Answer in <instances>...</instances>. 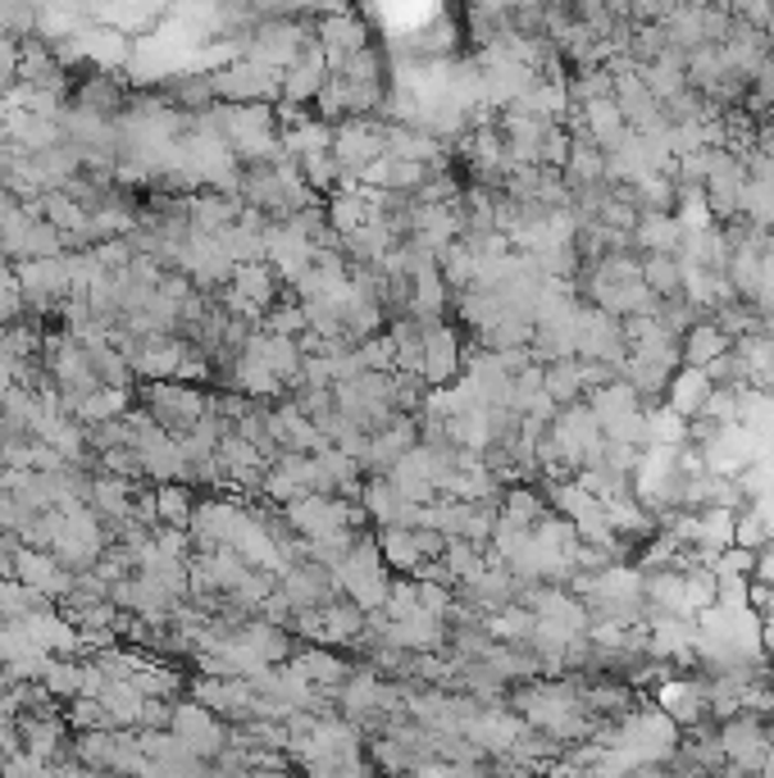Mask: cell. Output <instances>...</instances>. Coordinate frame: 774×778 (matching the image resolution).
<instances>
[{"label": "cell", "instance_id": "cell-7", "mask_svg": "<svg viewBox=\"0 0 774 778\" xmlns=\"http://www.w3.org/2000/svg\"><path fill=\"white\" fill-rule=\"evenodd\" d=\"M42 688L55 701H78L83 696V660H51L42 674Z\"/></svg>", "mask_w": 774, "mask_h": 778}, {"label": "cell", "instance_id": "cell-4", "mask_svg": "<svg viewBox=\"0 0 774 778\" xmlns=\"http://www.w3.org/2000/svg\"><path fill=\"white\" fill-rule=\"evenodd\" d=\"M124 105V83L119 78H109V73H87L78 96H73V109H87V115L105 119V115H115V109Z\"/></svg>", "mask_w": 774, "mask_h": 778}, {"label": "cell", "instance_id": "cell-5", "mask_svg": "<svg viewBox=\"0 0 774 778\" xmlns=\"http://www.w3.org/2000/svg\"><path fill=\"white\" fill-rule=\"evenodd\" d=\"M141 469H146V478H156L160 488L165 483H182V478H188V456H182L178 437H165V441H156L151 451H141Z\"/></svg>", "mask_w": 774, "mask_h": 778}, {"label": "cell", "instance_id": "cell-6", "mask_svg": "<svg viewBox=\"0 0 774 778\" xmlns=\"http://www.w3.org/2000/svg\"><path fill=\"white\" fill-rule=\"evenodd\" d=\"M156 510H160L165 529H188L192 514H197V501L182 483H165V488H156Z\"/></svg>", "mask_w": 774, "mask_h": 778}, {"label": "cell", "instance_id": "cell-8", "mask_svg": "<svg viewBox=\"0 0 774 778\" xmlns=\"http://www.w3.org/2000/svg\"><path fill=\"white\" fill-rule=\"evenodd\" d=\"M643 287L656 291V296H675V291L683 287L679 259H675V255H651L647 265H643Z\"/></svg>", "mask_w": 774, "mask_h": 778}, {"label": "cell", "instance_id": "cell-2", "mask_svg": "<svg viewBox=\"0 0 774 778\" xmlns=\"http://www.w3.org/2000/svg\"><path fill=\"white\" fill-rule=\"evenodd\" d=\"M169 733H173L197 760H219V756L229 752V724L214 720L205 706H197V701H178L173 728H169Z\"/></svg>", "mask_w": 774, "mask_h": 778}, {"label": "cell", "instance_id": "cell-1", "mask_svg": "<svg viewBox=\"0 0 774 778\" xmlns=\"http://www.w3.org/2000/svg\"><path fill=\"white\" fill-rule=\"evenodd\" d=\"M141 411L151 415L169 437L182 433L188 437L205 415H210V396L188 383H141Z\"/></svg>", "mask_w": 774, "mask_h": 778}, {"label": "cell", "instance_id": "cell-9", "mask_svg": "<svg viewBox=\"0 0 774 778\" xmlns=\"http://www.w3.org/2000/svg\"><path fill=\"white\" fill-rule=\"evenodd\" d=\"M720 351H724V332L715 323H692V332H688V360L692 364H715Z\"/></svg>", "mask_w": 774, "mask_h": 778}, {"label": "cell", "instance_id": "cell-3", "mask_svg": "<svg viewBox=\"0 0 774 778\" xmlns=\"http://www.w3.org/2000/svg\"><path fill=\"white\" fill-rule=\"evenodd\" d=\"M420 379L424 387L442 392V387H452L460 379V342H456V332L442 323L433 328L428 338H424V369H420Z\"/></svg>", "mask_w": 774, "mask_h": 778}]
</instances>
